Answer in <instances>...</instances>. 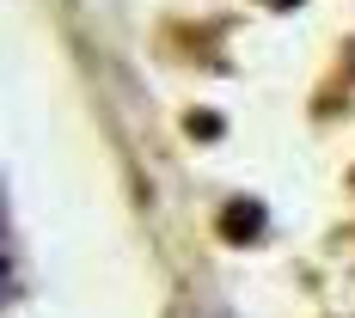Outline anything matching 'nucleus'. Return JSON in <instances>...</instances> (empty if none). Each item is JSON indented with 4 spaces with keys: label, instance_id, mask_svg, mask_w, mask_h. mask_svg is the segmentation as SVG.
I'll list each match as a JSON object with an SVG mask.
<instances>
[{
    "label": "nucleus",
    "instance_id": "nucleus-1",
    "mask_svg": "<svg viewBox=\"0 0 355 318\" xmlns=\"http://www.w3.org/2000/svg\"><path fill=\"white\" fill-rule=\"evenodd\" d=\"M263 227H270V209L251 202V196H233V202L220 209V239H233V245H251Z\"/></svg>",
    "mask_w": 355,
    "mask_h": 318
},
{
    "label": "nucleus",
    "instance_id": "nucleus-2",
    "mask_svg": "<svg viewBox=\"0 0 355 318\" xmlns=\"http://www.w3.org/2000/svg\"><path fill=\"white\" fill-rule=\"evenodd\" d=\"M190 135H196V141H209V135H220V123H214V116H190Z\"/></svg>",
    "mask_w": 355,
    "mask_h": 318
},
{
    "label": "nucleus",
    "instance_id": "nucleus-3",
    "mask_svg": "<svg viewBox=\"0 0 355 318\" xmlns=\"http://www.w3.org/2000/svg\"><path fill=\"white\" fill-rule=\"evenodd\" d=\"M263 6H276V12H294V6H300V0H263Z\"/></svg>",
    "mask_w": 355,
    "mask_h": 318
}]
</instances>
